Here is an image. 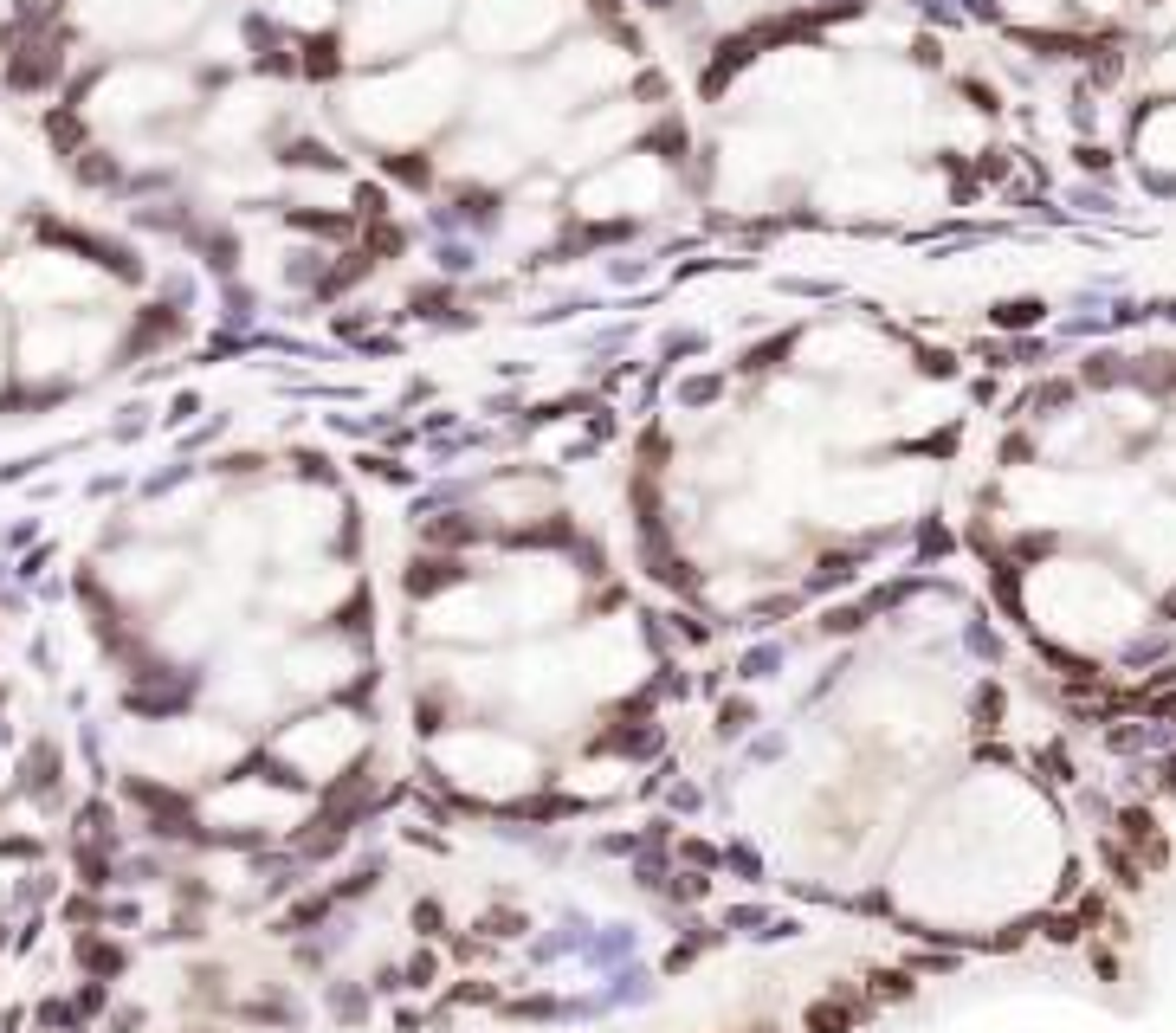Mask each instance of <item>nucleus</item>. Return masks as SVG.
<instances>
[{"label":"nucleus","mask_w":1176,"mask_h":1033,"mask_svg":"<svg viewBox=\"0 0 1176 1033\" xmlns=\"http://www.w3.org/2000/svg\"><path fill=\"white\" fill-rule=\"evenodd\" d=\"M802 1027L808 1033H853V1007H840V1002H815L802 1014Z\"/></svg>","instance_id":"f03ea898"},{"label":"nucleus","mask_w":1176,"mask_h":1033,"mask_svg":"<svg viewBox=\"0 0 1176 1033\" xmlns=\"http://www.w3.org/2000/svg\"><path fill=\"white\" fill-rule=\"evenodd\" d=\"M459 562H453V555H427V562H414V569H407V594H434V588H453L459 582Z\"/></svg>","instance_id":"f257e3e1"},{"label":"nucleus","mask_w":1176,"mask_h":1033,"mask_svg":"<svg viewBox=\"0 0 1176 1033\" xmlns=\"http://www.w3.org/2000/svg\"><path fill=\"white\" fill-rule=\"evenodd\" d=\"M388 169L401 175V181H427V162H414V155H388Z\"/></svg>","instance_id":"20e7f679"},{"label":"nucleus","mask_w":1176,"mask_h":1033,"mask_svg":"<svg viewBox=\"0 0 1176 1033\" xmlns=\"http://www.w3.org/2000/svg\"><path fill=\"white\" fill-rule=\"evenodd\" d=\"M407 975H414V988H427V982H434V956H414V969H407Z\"/></svg>","instance_id":"39448f33"},{"label":"nucleus","mask_w":1176,"mask_h":1033,"mask_svg":"<svg viewBox=\"0 0 1176 1033\" xmlns=\"http://www.w3.org/2000/svg\"><path fill=\"white\" fill-rule=\"evenodd\" d=\"M304 52H310V59H304L310 77H330V72H337V39H310Z\"/></svg>","instance_id":"7ed1b4c3"}]
</instances>
